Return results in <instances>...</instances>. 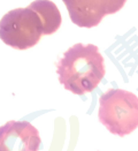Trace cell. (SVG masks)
Returning a JSON list of instances; mask_svg holds the SVG:
<instances>
[{
    "label": "cell",
    "instance_id": "cell-6",
    "mask_svg": "<svg viewBox=\"0 0 138 151\" xmlns=\"http://www.w3.org/2000/svg\"><path fill=\"white\" fill-rule=\"evenodd\" d=\"M29 7L37 13L40 19L43 35H52L60 28L62 17L56 5L51 0H35Z\"/></svg>",
    "mask_w": 138,
    "mask_h": 151
},
{
    "label": "cell",
    "instance_id": "cell-1",
    "mask_svg": "<svg viewBox=\"0 0 138 151\" xmlns=\"http://www.w3.org/2000/svg\"><path fill=\"white\" fill-rule=\"evenodd\" d=\"M59 82L74 95L92 92L106 74L105 59L94 44L77 43L56 63Z\"/></svg>",
    "mask_w": 138,
    "mask_h": 151
},
{
    "label": "cell",
    "instance_id": "cell-3",
    "mask_svg": "<svg viewBox=\"0 0 138 151\" xmlns=\"http://www.w3.org/2000/svg\"><path fill=\"white\" fill-rule=\"evenodd\" d=\"M41 36L40 19L29 6L12 9L0 20V39L15 50L23 51L34 47Z\"/></svg>",
    "mask_w": 138,
    "mask_h": 151
},
{
    "label": "cell",
    "instance_id": "cell-2",
    "mask_svg": "<svg viewBox=\"0 0 138 151\" xmlns=\"http://www.w3.org/2000/svg\"><path fill=\"white\" fill-rule=\"evenodd\" d=\"M98 118L113 135L124 137L138 128V97L123 89H109L99 98Z\"/></svg>",
    "mask_w": 138,
    "mask_h": 151
},
{
    "label": "cell",
    "instance_id": "cell-5",
    "mask_svg": "<svg viewBox=\"0 0 138 151\" xmlns=\"http://www.w3.org/2000/svg\"><path fill=\"white\" fill-rule=\"evenodd\" d=\"M39 132L28 121L11 120L0 126V151H37Z\"/></svg>",
    "mask_w": 138,
    "mask_h": 151
},
{
    "label": "cell",
    "instance_id": "cell-4",
    "mask_svg": "<svg viewBox=\"0 0 138 151\" xmlns=\"http://www.w3.org/2000/svg\"><path fill=\"white\" fill-rule=\"evenodd\" d=\"M72 22L81 28H93L105 15L122 9L127 0H62Z\"/></svg>",
    "mask_w": 138,
    "mask_h": 151
}]
</instances>
